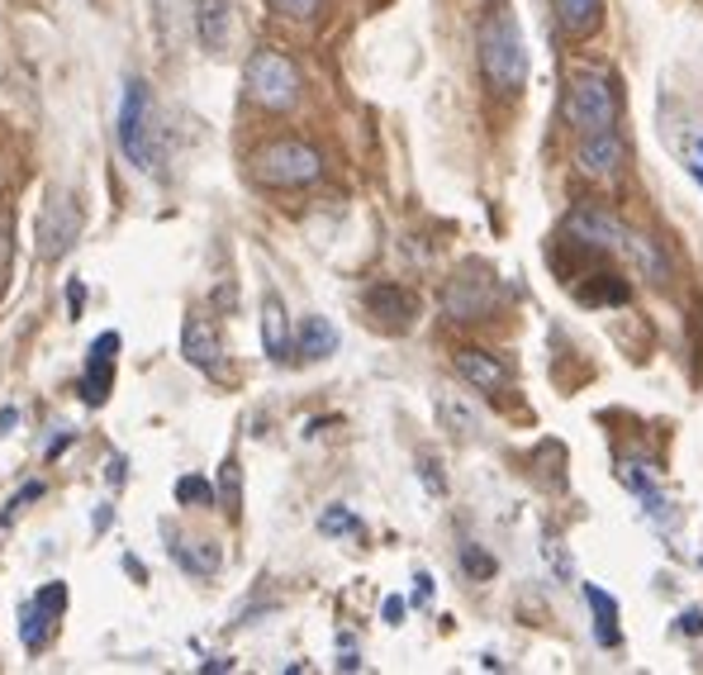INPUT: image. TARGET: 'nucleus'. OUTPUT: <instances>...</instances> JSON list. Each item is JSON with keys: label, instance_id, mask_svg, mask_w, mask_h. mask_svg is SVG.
Returning <instances> with one entry per match:
<instances>
[{"label": "nucleus", "instance_id": "15", "mask_svg": "<svg viewBox=\"0 0 703 675\" xmlns=\"http://www.w3.org/2000/svg\"><path fill=\"white\" fill-rule=\"evenodd\" d=\"M196 34L204 53H223L233 39V6L229 0H196Z\"/></svg>", "mask_w": 703, "mask_h": 675}, {"label": "nucleus", "instance_id": "5", "mask_svg": "<svg viewBox=\"0 0 703 675\" xmlns=\"http://www.w3.org/2000/svg\"><path fill=\"white\" fill-rule=\"evenodd\" d=\"M119 148H124V157H129L138 172L162 167V153H157V143H153V95H148V82H143V76H129V86H124Z\"/></svg>", "mask_w": 703, "mask_h": 675}, {"label": "nucleus", "instance_id": "8", "mask_svg": "<svg viewBox=\"0 0 703 675\" xmlns=\"http://www.w3.org/2000/svg\"><path fill=\"white\" fill-rule=\"evenodd\" d=\"M115 357H119V333H101L86 352V372H82V399L91 409H101L109 391H115Z\"/></svg>", "mask_w": 703, "mask_h": 675}, {"label": "nucleus", "instance_id": "14", "mask_svg": "<svg viewBox=\"0 0 703 675\" xmlns=\"http://www.w3.org/2000/svg\"><path fill=\"white\" fill-rule=\"evenodd\" d=\"M618 252H628V262L637 267V277H642V281H651V285L670 281V257H665V248L657 243V238L628 229V233H622V243H618Z\"/></svg>", "mask_w": 703, "mask_h": 675}, {"label": "nucleus", "instance_id": "21", "mask_svg": "<svg viewBox=\"0 0 703 675\" xmlns=\"http://www.w3.org/2000/svg\"><path fill=\"white\" fill-rule=\"evenodd\" d=\"M171 557H176V567L190 571V575H214L219 571V548H214V542H176Z\"/></svg>", "mask_w": 703, "mask_h": 675}, {"label": "nucleus", "instance_id": "10", "mask_svg": "<svg viewBox=\"0 0 703 675\" xmlns=\"http://www.w3.org/2000/svg\"><path fill=\"white\" fill-rule=\"evenodd\" d=\"M566 233L585 248H618L622 233H628V224L613 219L609 210H599V205H575V210L566 215Z\"/></svg>", "mask_w": 703, "mask_h": 675}, {"label": "nucleus", "instance_id": "38", "mask_svg": "<svg viewBox=\"0 0 703 675\" xmlns=\"http://www.w3.org/2000/svg\"><path fill=\"white\" fill-rule=\"evenodd\" d=\"M14 424H20V414H14V409H0V433H10Z\"/></svg>", "mask_w": 703, "mask_h": 675}, {"label": "nucleus", "instance_id": "4", "mask_svg": "<svg viewBox=\"0 0 703 675\" xmlns=\"http://www.w3.org/2000/svg\"><path fill=\"white\" fill-rule=\"evenodd\" d=\"M566 124L575 134L618 128V86L609 72H575L566 91Z\"/></svg>", "mask_w": 703, "mask_h": 675}, {"label": "nucleus", "instance_id": "31", "mask_svg": "<svg viewBox=\"0 0 703 675\" xmlns=\"http://www.w3.org/2000/svg\"><path fill=\"white\" fill-rule=\"evenodd\" d=\"M29 500H43V480H34V486H24L20 495H14V500L6 505V519H10V513H20V509H24Z\"/></svg>", "mask_w": 703, "mask_h": 675}, {"label": "nucleus", "instance_id": "37", "mask_svg": "<svg viewBox=\"0 0 703 675\" xmlns=\"http://www.w3.org/2000/svg\"><path fill=\"white\" fill-rule=\"evenodd\" d=\"M338 671H361V656H357V652H343V662H338Z\"/></svg>", "mask_w": 703, "mask_h": 675}, {"label": "nucleus", "instance_id": "19", "mask_svg": "<svg viewBox=\"0 0 703 675\" xmlns=\"http://www.w3.org/2000/svg\"><path fill=\"white\" fill-rule=\"evenodd\" d=\"M585 604L595 609V642L599 647H618L622 633H618V600L609 590H599V585H585Z\"/></svg>", "mask_w": 703, "mask_h": 675}, {"label": "nucleus", "instance_id": "32", "mask_svg": "<svg viewBox=\"0 0 703 675\" xmlns=\"http://www.w3.org/2000/svg\"><path fill=\"white\" fill-rule=\"evenodd\" d=\"M67 310H72V319H82V310H86V285L82 281L67 285Z\"/></svg>", "mask_w": 703, "mask_h": 675}, {"label": "nucleus", "instance_id": "28", "mask_svg": "<svg viewBox=\"0 0 703 675\" xmlns=\"http://www.w3.org/2000/svg\"><path fill=\"white\" fill-rule=\"evenodd\" d=\"M599 285H595V291H589V285H585V291H580V300H589V304H604V300H613V304H622V300H628V285H622L618 277H595Z\"/></svg>", "mask_w": 703, "mask_h": 675}, {"label": "nucleus", "instance_id": "22", "mask_svg": "<svg viewBox=\"0 0 703 675\" xmlns=\"http://www.w3.org/2000/svg\"><path fill=\"white\" fill-rule=\"evenodd\" d=\"M438 419L457 433V438H475L481 433V414H475L471 405H461L457 395H438Z\"/></svg>", "mask_w": 703, "mask_h": 675}, {"label": "nucleus", "instance_id": "17", "mask_svg": "<svg viewBox=\"0 0 703 675\" xmlns=\"http://www.w3.org/2000/svg\"><path fill=\"white\" fill-rule=\"evenodd\" d=\"M338 352V329L328 324L324 314H309L305 324H300L295 333V357H305V362H324Z\"/></svg>", "mask_w": 703, "mask_h": 675}, {"label": "nucleus", "instance_id": "39", "mask_svg": "<svg viewBox=\"0 0 703 675\" xmlns=\"http://www.w3.org/2000/svg\"><path fill=\"white\" fill-rule=\"evenodd\" d=\"M699 567H703V557H699Z\"/></svg>", "mask_w": 703, "mask_h": 675}, {"label": "nucleus", "instance_id": "11", "mask_svg": "<svg viewBox=\"0 0 703 675\" xmlns=\"http://www.w3.org/2000/svg\"><path fill=\"white\" fill-rule=\"evenodd\" d=\"M181 357L196 366V372L219 376L223 343H219V333H214L210 319H200V314H190V319H186V329H181Z\"/></svg>", "mask_w": 703, "mask_h": 675}, {"label": "nucleus", "instance_id": "9", "mask_svg": "<svg viewBox=\"0 0 703 675\" xmlns=\"http://www.w3.org/2000/svg\"><path fill=\"white\" fill-rule=\"evenodd\" d=\"M622 157H628V148H622L618 128H599V134H580L575 167H580L589 181H609V176L622 172Z\"/></svg>", "mask_w": 703, "mask_h": 675}, {"label": "nucleus", "instance_id": "25", "mask_svg": "<svg viewBox=\"0 0 703 675\" xmlns=\"http://www.w3.org/2000/svg\"><path fill=\"white\" fill-rule=\"evenodd\" d=\"M219 500L229 505V513L243 509V466H238V457H223L219 466Z\"/></svg>", "mask_w": 703, "mask_h": 675}, {"label": "nucleus", "instance_id": "36", "mask_svg": "<svg viewBox=\"0 0 703 675\" xmlns=\"http://www.w3.org/2000/svg\"><path fill=\"white\" fill-rule=\"evenodd\" d=\"M399 619H405V600H395V594H390V600H386V623H399Z\"/></svg>", "mask_w": 703, "mask_h": 675}, {"label": "nucleus", "instance_id": "35", "mask_svg": "<svg viewBox=\"0 0 703 675\" xmlns=\"http://www.w3.org/2000/svg\"><path fill=\"white\" fill-rule=\"evenodd\" d=\"M124 466H129V461H124V457H109V466H105V480H109V486H124Z\"/></svg>", "mask_w": 703, "mask_h": 675}, {"label": "nucleus", "instance_id": "7", "mask_svg": "<svg viewBox=\"0 0 703 675\" xmlns=\"http://www.w3.org/2000/svg\"><path fill=\"white\" fill-rule=\"evenodd\" d=\"M494 304H500V291H494V281L481 267L457 271L442 291V310H447V319H457V324H475V319H485Z\"/></svg>", "mask_w": 703, "mask_h": 675}, {"label": "nucleus", "instance_id": "20", "mask_svg": "<svg viewBox=\"0 0 703 675\" xmlns=\"http://www.w3.org/2000/svg\"><path fill=\"white\" fill-rule=\"evenodd\" d=\"M53 623H57V614H48L43 604H29L24 614H20V642H24V652H43L48 642H53Z\"/></svg>", "mask_w": 703, "mask_h": 675}, {"label": "nucleus", "instance_id": "24", "mask_svg": "<svg viewBox=\"0 0 703 675\" xmlns=\"http://www.w3.org/2000/svg\"><path fill=\"white\" fill-rule=\"evenodd\" d=\"M675 153H680L684 172H690L694 181L703 186V128H680V134H675Z\"/></svg>", "mask_w": 703, "mask_h": 675}, {"label": "nucleus", "instance_id": "12", "mask_svg": "<svg viewBox=\"0 0 703 675\" xmlns=\"http://www.w3.org/2000/svg\"><path fill=\"white\" fill-rule=\"evenodd\" d=\"M452 362H457V376L466 381V385H475V391H485V395H504L508 391V372H504V362L494 357V352L461 347Z\"/></svg>", "mask_w": 703, "mask_h": 675}, {"label": "nucleus", "instance_id": "1", "mask_svg": "<svg viewBox=\"0 0 703 675\" xmlns=\"http://www.w3.org/2000/svg\"><path fill=\"white\" fill-rule=\"evenodd\" d=\"M481 72L494 95H518L527 86V43L514 14H490L481 24Z\"/></svg>", "mask_w": 703, "mask_h": 675}, {"label": "nucleus", "instance_id": "29", "mask_svg": "<svg viewBox=\"0 0 703 675\" xmlns=\"http://www.w3.org/2000/svg\"><path fill=\"white\" fill-rule=\"evenodd\" d=\"M271 10L281 14V20H314V10H318V0H266Z\"/></svg>", "mask_w": 703, "mask_h": 675}, {"label": "nucleus", "instance_id": "26", "mask_svg": "<svg viewBox=\"0 0 703 675\" xmlns=\"http://www.w3.org/2000/svg\"><path fill=\"white\" fill-rule=\"evenodd\" d=\"M176 500L210 509L214 505V490H210V480H200V476H181V480H176Z\"/></svg>", "mask_w": 703, "mask_h": 675}, {"label": "nucleus", "instance_id": "30", "mask_svg": "<svg viewBox=\"0 0 703 675\" xmlns=\"http://www.w3.org/2000/svg\"><path fill=\"white\" fill-rule=\"evenodd\" d=\"M419 471H423V486L433 490V495H447V476H442V461L438 457H419Z\"/></svg>", "mask_w": 703, "mask_h": 675}, {"label": "nucleus", "instance_id": "13", "mask_svg": "<svg viewBox=\"0 0 703 675\" xmlns=\"http://www.w3.org/2000/svg\"><path fill=\"white\" fill-rule=\"evenodd\" d=\"M366 310H371V319H376V324H386V329H409L413 314H419V300H413L405 285L380 281V285L366 291Z\"/></svg>", "mask_w": 703, "mask_h": 675}, {"label": "nucleus", "instance_id": "34", "mask_svg": "<svg viewBox=\"0 0 703 675\" xmlns=\"http://www.w3.org/2000/svg\"><path fill=\"white\" fill-rule=\"evenodd\" d=\"M428 600H433V575L419 571V581H413V604H428Z\"/></svg>", "mask_w": 703, "mask_h": 675}, {"label": "nucleus", "instance_id": "33", "mask_svg": "<svg viewBox=\"0 0 703 675\" xmlns=\"http://www.w3.org/2000/svg\"><path fill=\"white\" fill-rule=\"evenodd\" d=\"M680 633H684V637H699V633H703V609H690V614H680Z\"/></svg>", "mask_w": 703, "mask_h": 675}, {"label": "nucleus", "instance_id": "3", "mask_svg": "<svg viewBox=\"0 0 703 675\" xmlns=\"http://www.w3.org/2000/svg\"><path fill=\"white\" fill-rule=\"evenodd\" d=\"M252 176L262 186H276V190H295V186H314L324 176V153L314 143H300V138H276L266 148L252 153Z\"/></svg>", "mask_w": 703, "mask_h": 675}, {"label": "nucleus", "instance_id": "2", "mask_svg": "<svg viewBox=\"0 0 703 675\" xmlns=\"http://www.w3.org/2000/svg\"><path fill=\"white\" fill-rule=\"evenodd\" d=\"M243 91H248L252 105L271 110V115H281V110H295V101H300V68L281 53V48L266 43V48H258V53L248 58Z\"/></svg>", "mask_w": 703, "mask_h": 675}, {"label": "nucleus", "instance_id": "18", "mask_svg": "<svg viewBox=\"0 0 703 675\" xmlns=\"http://www.w3.org/2000/svg\"><path fill=\"white\" fill-rule=\"evenodd\" d=\"M552 10H556V24H562L570 39H585L599 29L604 0H552Z\"/></svg>", "mask_w": 703, "mask_h": 675}, {"label": "nucleus", "instance_id": "6", "mask_svg": "<svg viewBox=\"0 0 703 675\" xmlns=\"http://www.w3.org/2000/svg\"><path fill=\"white\" fill-rule=\"evenodd\" d=\"M76 238H82V200H76V190H48V205L34 224L39 262H62L76 248Z\"/></svg>", "mask_w": 703, "mask_h": 675}, {"label": "nucleus", "instance_id": "23", "mask_svg": "<svg viewBox=\"0 0 703 675\" xmlns=\"http://www.w3.org/2000/svg\"><path fill=\"white\" fill-rule=\"evenodd\" d=\"M318 533L324 538H361V519L347 505H328L318 513Z\"/></svg>", "mask_w": 703, "mask_h": 675}, {"label": "nucleus", "instance_id": "16", "mask_svg": "<svg viewBox=\"0 0 703 675\" xmlns=\"http://www.w3.org/2000/svg\"><path fill=\"white\" fill-rule=\"evenodd\" d=\"M262 347H266V357L271 362H291V319H285V304L281 295H266L262 300Z\"/></svg>", "mask_w": 703, "mask_h": 675}, {"label": "nucleus", "instance_id": "27", "mask_svg": "<svg viewBox=\"0 0 703 675\" xmlns=\"http://www.w3.org/2000/svg\"><path fill=\"white\" fill-rule=\"evenodd\" d=\"M461 571L475 575V581H490V575L500 571V567H494V557H490L485 548H475V542H466V548H461Z\"/></svg>", "mask_w": 703, "mask_h": 675}]
</instances>
